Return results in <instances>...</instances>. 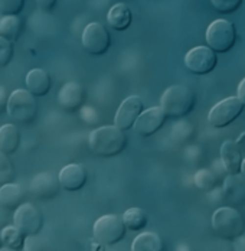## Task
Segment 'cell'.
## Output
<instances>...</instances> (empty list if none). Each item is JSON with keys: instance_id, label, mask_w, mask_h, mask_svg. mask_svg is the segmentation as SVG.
<instances>
[{"instance_id": "cell-5", "label": "cell", "mask_w": 245, "mask_h": 251, "mask_svg": "<svg viewBox=\"0 0 245 251\" xmlns=\"http://www.w3.org/2000/svg\"><path fill=\"white\" fill-rule=\"evenodd\" d=\"M237 41V30L232 22L225 19L214 21L206 29V44L214 52L225 53L234 48Z\"/></svg>"}, {"instance_id": "cell-13", "label": "cell", "mask_w": 245, "mask_h": 251, "mask_svg": "<svg viewBox=\"0 0 245 251\" xmlns=\"http://www.w3.org/2000/svg\"><path fill=\"white\" fill-rule=\"evenodd\" d=\"M166 119L168 116L162 107H151L142 113L134 125V131L140 137H150L163 127Z\"/></svg>"}, {"instance_id": "cell-22", "label": "cell", "mask_w": 245, "mask_h": 251, "mask_svg": "<svg viewBox=\"0 0 245 251\" xmlns=\"http://www.w3.org/2000/svg\"><path fill=\"white\" fill-rule=\"evenodd\" d=\"M22 32V19L19 15H7L0 18V36L10 42L19 39Z\"/></svg>"}, {"instance_id": "cell-1", "label": "cell", "mask_w": 245, "mask_h": 251, "mask_svg": "<svg viewBox=\"0 0 245 251\" xmlns=\"http://www.w3.org/2000/svg\"><path fill=\"white\" fill-rule=\"evenodd\" d=\"M127 146L124 131L116 126H105L96 128L90 134V149L99 157H114Z\"/></svg>"}, {"instance_id": "cell-6", "label": "cell", "mask_w": 245, "mask_h": 251, "mask_svg": "<svg viewBox=\"0 0 245 251\" xmlns=\"http://www.w3.org/2000/svg\"><path fill=\"white\" fill-rule=\"evenodd\" d=\"M127 228L122 218L114 214H107L99 217L93 226L94 240L102 246H114L120 243L125 235Z\"/></svg>"}, {"instance_id": "cell-18", "label": "cell", "mask_w": 245, "mask_h": 251, "mask_svg": "<svg viewBox=\"0 0 245 251\" xmlns=\"http://www.w3.org/2000/svg\"><path fill=\"white\" fill-rule=\"evenodd\" d=\"M24 84H26V90L30 91L35 97H44L50 91L52 79L45 70L33 68L26 74Z\"/></svg>"}, {"instance_id": "cell-39", "label": "cell", "mask_w": 245, "mask_h": 251, "mask_svg": "<svg viewBox=\"0 0 245 251\" xmlns=\"http://www.w3.org/2000/svg\"><path fill=\"white\" fill-rule=\"evenodd\" d=\"M0 244H1V243H0Z\"/></svg>"}, {"instance_id": "cell-11", "label": "cell", "mask_w": 245, "mask_h": 251, "mask_svg": "<svg viewBox=\"0 0 245 251\" xmlns=\"http://www.w3.org/2000/svg\"><path fill=\"white\" fill-rule=\"evenodd\" d=\"M143 108H145V104H143V100L140 97L133 96V97L125 99L116 113L114 126L119 127L122 131L130 130L131 127H134L136 122L142 116Z\"/></svg>"}, {"instance_id": "cell-29", "label": "cell", "mask_w": 245, "mask_h": 251, "mask_svg": "<svg viewBox=\"0 0 245 251\" xmlns=\"http://www.w3.org/2000/svg\"><path fill=\"white\" fill-rule=\"evenodd\" d=\"M24 0H0V12L3 16L19 15L24 10Z\"/></svg>"}, {"instance_id": "cell-7", "label": "cell", "mask_w": 245, "mask_h": 251, "mask_svg": "<svg viewBox=\"0 0 245 251\" xmlns=\"http://www.w3.org/2000/svg\"><path fill=\"white\" fill-rule=\"evenodd\" d=\"M244 107L243 101L238 97H228L212 107L208 116V122L215 128H225L243 114Z\"/></svg>"}, {"instance_id": "cell-10", "label": "cell", "mask_w": 245, "mask_h": 251, "mask_svg": "<svg viewBox=\"0 0 245 251\" xmlns=\"http://www.w3.org/2000/svg\"><path fill=\"white\" fill-rule=\"evenodd\" d=\"M218 56L209 47H196L185 56L186 68L195 75H206L217 68Z\"/></svg>"}, {"instance_id": "cell-19", "label": "cell", "mask_w": 245, "mask_h": 251, "mask_svg": "<svg viewBox=\"0 0 245 251\" xmlns=\"http://www.w3.org/2000/svg\"><path fill=\"white\" fill-rule=\"evenodd\" d=\"M107 22L114 30H119V32L127 30L133 22V15H131L130 7L125 3L114 4L107 15Z\"/></svg>"}, {"instance_id": "cell-35", "label": "cell", "mask_w": 245, "mask_h": 251, "mask_svg": "<svg viewBox=\"0 0 245 251\" xmlns=\"http://www.w3.org/2000/svg\"><path fill=\"white\" fill-rule=\"evenodd\" d=\"M238 99L243 101V104L245 105V78L238 85Z\"/></svg>"}, {"instance_id": "cell-2", "label": "cell", "mask_w": 245, "mask_h": 251, "mask_svg": "<svg viewBox=\"0 0 245 251\" xmlns=\"http://www.w3.org/2000/svg\"><path fill=\"white\" fill-rule=\"evenodd\" d=\"M162 108L171 119H182L195 108V93L183 85H172L162 96Z\"/></svg>"}, {"instance_id": "cell-16", "label": "cell", "mask_w": 245, "mask_h": 251, "mask_svg": "<svg viewBox=\"0 0 245 251\" xmlns=\"http://www.w3.org/2000/svg\"><path fill=\"white\" fill-rule=\"evenodd\" d=\"M84 99H85L84 88L78 82H74V81L64 84L62 88L59 90V94H58L59 105L67 111L78 110L82 105Z\"/></svg>"}, {"instance_id": "cell-3", "label": "cell", "mask_w": 245, "mask_h": 251, "mask_svg": "<svg viewBox=\"0 0 245 251\" xmlns=\"http://www.w3.org/2000/svg\"><path fill=\"white\" fill-rule=\"evenodd\" d=\"M6 113L13 125H29L38 114L36 97L24 88L13 90L9 96Z\"/></svg>"}, {"instance_id": "cell-4", "label": "cell", "mask_w": 245, "mask_h": 251, "mask_svg": "<svg viewBox=\"0 0 245 251\" xmlns=\"http://www.w3.org/2000/svg\"><path fill=\"white\" fill-rule=\"evenodd\" d=\"M212 228L218 237L234 241L244 234V218L235 208L223 206L215 211L212 217Z\"/></svg>"}, {"instance_id": "cell-9", "label": "cell", "mask_w": 245, "mask_h": 251, "mask_svg": "<svg viewBox=\"0 0 245 251\" xmlns=\"http://www.w3.org/2000/svg\"><path fill=\"white\" fill-rule=\"evenodd\" d=\"M82 48L87 50L90 55L93 56H101L104 55L110 45H111V38L108 30L97 22L88 24L85 26L84 32H82Z\"/></svg>"}, {"instance_id": "cell-12", "label": "cell", "mask_w": 245, "mask_h": 251, "mask_svg": "<svg viewBox=\"0 0 245 251\" xmlns=\"http://www.w3.org/2000/svg\"><path fill=\"white\" fill-rule=\"evenodd\" d=\"M61 188L58 176L50 172H39L29 180V191L38 200H52L58 195Z\"/></svg>"}, {"instance_id": "cell-32", "label": "cell", "mask_w": 245, "mask_h": 251, "mask_svg": "<svg viewBox=\"0 0 245 251\" xmlns=\"http://www.w3.org/2000/svg\"><path fill=\"white\" fill-rule=\"evenodd\" d=\"M7 101H9L7 91L3 85H0V116H3L7 111Z\"/></svg>"}, {"instance_id": "cell-14", "label": "cell", "mask_w": 245, "mask_h": 251, "mask_svg": "<svg viewBox=\"0 0 245 251\" xmlns=\"http://www.w3.org/2000/svg\"><path fill=\"white\" fill-rule=\"evenodd\" d=\"M87 169L82 165L71 163L61 169L58 179L61 183V188L70 192H76L82 189L87 183Z\"/></svg>"}, {"instance_id": "cell-26", "label": "cell", "mask_w": 245, "mask_h": 251, "mask_svg": "<svg viewBox=\"0 0 245 251\" xmlns=\"http://www.w3.org/2000/svg\"><path fill=\"white\" fill-rule=\"evenodd\" d=\"M195 185L196 188H199L200 191L209 192L217 186V177L212 172H209L206 169H202L195 175Z\"/></svg>"}, {"instance_id": "cell-31", "label": "cell", "mask_w": 245, "mask_h": 251, "mask_svg": "<svg viewBox=\"0 0 245 251\" xmlns=\"http://www.w3.org/2000/svg\"><path fill=\"white\" fill-rule=\"evenodd\" d=\"M24 251H42V247H41V240H38V238H36V235L26 237V238H24Z\"/></svg>"}, {"instance_id": "cell-33", "label": "cell", "mask_w": 245, "mask_h": 251, "mask_svg": "<svg viewBox=\"0 0 245 251\" xmlns=\"http://www.w3.org/2000/svg\"><path fill=\"white\" fill-rule=\"evenodd\" d=\"M38 3V7L44 12H52L55 4H56V0H36Z\"/></svg>"}, {"instance_id": "cell-25", "label": "cell", "mask_w": 245, "mask_h": 251, "mask_svg": "<svg viewBox=\"0 0 245 251\" xmlns=\"http://www.w3.org/2000/svg\"><path fill=\"white\" fill-rule=\"evenodd\" d=\"M24 234L13 226H3L0 229V243L1 246L4 247H9V249H13V250H24Z\"/></svg>"}, {"instance_id": "cell-21", "label": "cell", "mask_w": 245, "mask_h": 251, "mask_svg": "<svg viewBox=\"0 0 245 251\" xmlns=\"http://www.w3.org/2000/svg\"><path fill=\"white\" fill-rule=\"evenodd\" d=\"M24 200V191L16 183H6L0 186V205L6 209H16Z\"/></svg>"}, {"instance_id": "cell-30", "label": "cell", "mask_w": 245, "mask_h": 251, "mask_svg": "<svg viewBox=\"0 0 245 251\" xmlns=\"http://www.w3.org/2000/svg\"><path fill=\"white\" fill-rule=\"evenodd\" d=\"M12 58H13V44L6 38L0 36V68L7 67Z\"/></svg>"}, {"instance_id": "cell-15", "label": "cell", "mask_w": 245, "mask_h": 251, "mask_svg": "<svg viewBox=\"0 0 245 251\" xmlns=\"http://www.w3.org/2000/svg\"><path fill=\"white\" fill-rule=\"evenodd\" d=\"M220 160L225 168V171L229 175H238L241 174V166H243V151L237 142L226 140L220 146Z\"/></svg>"}, {"instance_id": "cell-37", "label": "cell", "mask_w": 245, "mask_h": 251, "mask_svg": "<svg viewBox=\"0 0 245 251\" xmlns=\"http://www.w3.org/2000/svg\"><path fill=\"white\" fill-rule=\"evenodd\" d=\"M0 251H19V250H13V249H9V247L1 246V247H0Z\"/></svg>"}, {"instance_id": "cell-36", "label": "cell", "mask_w": 245, "mask_h": 251, "mask_svg": "<svg viewBox=\"0 0 245 251\" xmlns=\"http://www.w3.org/2000/svg\"><path fill=\"white\" fill-rule=\"evenodd\" d=\"M237 145L240 146V149H241V151H245V133H243V134L240 136V139L237 140Z\"/></svg>"}, {"instance_id": "cell-20", "label": "cell", "mask_w": 245, "mask_h": 251, "mask_svg": "<svg viewBox=\"0 0 245 251\" xmlns=\"http://www.w3.org/2000/svg\"><path fill=\"white\" fill-rule=\"evenodd\" d=\"M21 145V131L13 123L0 126V153L13 154Z\"/></svg>"}, {"instance_id": "cell-27", "label": "cell", "mask_w": 245, "mask_h": 251, "mask_svg": "<svg viewBox=\"0 0 245 251\" xmlns=\"http://www.w3.org/2000/svg\"><path fill=\"white\" fill-rule=\"evenodd\" d=\"M15 176V168L12 160L9 159V154L0 153V186L10 183Z\"/></svg>"}, {"instance_id": "cell-8", "label": "cell", "mask_w": 245, "mask_h": 251, "mask_svg": "<svg viewBox=\"0 0 245 251\" xmlns=\"http://www.w3.org/2000/svg\"><path fill=\"white\" fill-rule=\"evenodd\" d=\"M13 226H16L24 237L38 235L44 226V218L39 209L30 202H24L13 212Z\"/></svg>"}, {"instance_id": "cell-24", "label": "cell", "mask_w": 245, "mask_h": 251, "mask_svg": "<svg viewBox=\"0 0 245 251\" xmlns=\"http://www.w3.org/2000/svg\"><path fill=\"white\" fill-rule=\"evenodd\" d=\"M122 221L124 226L128 231H142L145 229L148 223V217H147L146 211L139 208V206H133L128 208L124 214H122Z\"/></svg>"}, {"instance_id": "cell-38", "label": "cell", "mask_w": 245, "mask_h": 251, "mask_svg": "<svg viewBox=\"0 0 245 251\" xmlns=\"http://www.w3.org/2000/svg\"><path fill=\"white\" fill-rule=\"evenodd\" d=\"M241 175L245 177V159L243 160V166H241Z\"/></svg>"}, {"instance_id": "cell-34", "label": "cell", "mask_w": 245, "mask_h": 251, "mask_svg": "<svg viewBox=\"0 0 245 251\" xmlns=\"http://www.w3.org/2000/svg\"><path fill=\"white\" fill-rule=\"evenodd\" d=\"M6 208L4 206H1L0 205V229L3 228V226H7V215H6Z\"/></svg>"}, {"instance_id": "cell-23", "label": "cell", "mask_w": 245, "mask_h": 251, "mask_svg": "<svg viewBox=\"0 0 245 251\" xmlns=\"http://www.w3.org/2000/svg\"><path fill=\"white\" fill-rule=\"evenodd\" d=\"M131 251H165V244L157 234L142 232L134 238Z\"/></svg>"}, {"instance_id": "cell-28", "label": "cell", "mask_w": 245, "mask_h": 251, "mask_svg": "<svg viewBox=\"0 0 245 251\" xmlns=\"http://www.w3.org/2000/svg\"><path fill=\"white\" fill-rule=\"evenodd\" d=\"M211 3L217 12L223 13V15H229V13L237 12L241 7L243 0H211Z\"/></svg>"}, {"instance_id": "cell-17", "label": "cell", "mask_w": 245, "mask_h": 251, "mask_svg": "<svg viewBox=\"0 0 245 251\" xmlns=\"http://www.w3.org/2000/svg\"><path fill=\"white\" fill-rule=\"evenodd\" d=\"M223 200L232 208L245 203V177L241 174L229 175L223 182Z\"/></svg>"}]
</instances>
